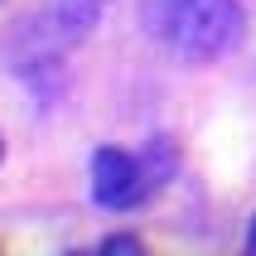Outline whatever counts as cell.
Returning a JSON list of instances; mask_svg holds the SVG:
<instances>
[{
    "label": "cell",
    "instance_id": "cell-1",
    "mask_svg": "<svg viewBox=\"0 0 256 256\" xmlns=\"http://www.w3.org/2000/svg\"><path fill=\"white\" fill-rule=\"evenodd\" d=\"M140 20L184 63H218L246 34V14L237 0H145Z\"/></svg>",
    "mask_w": 256,
    "mask_h": 256
},
{
    "label": "cell",
    "instance_id": "cell-2",
    "mask_svg": "<svg viewBox=\"0 0 256 256\" xmlns=\"http://www.w3.org/2000/svg\"><path fill=\"white\" fill-rule=\"evenodd\" d=\"M150 174H145V164L136 155H126V150H116V145H102L97 155H92V198L102 203V208H112V213H126V208H136V203L150 194Z\"/></svg>",
    "mask_w": 256,
    "mask_h": 256
},
{
    "label": "cell",
    "instance_id": "cell-3",
    "mask_svg": "<svg viewBox=\"0 0 256 256\" xmlns=\"http://www.w3.org/2000/svg\"><path fill=\"white\" fill-rule=\"evenodd\" d=\"M97 14H102L97 0H48L44 14L29 24V34H34L44 48H68V44H78V39L92 34Z\"/></svg>",
    "mask_w": 256,
    "mask_h": 256
},
{
    "label": "cell",
    "instance_id": "cell-4",
    "mask_svg": "<svg viewBox=\"0 0 256 256\" xmlns=\"http://www.w3.org/2000/svg\"><path fill=\"white\" fill-rule=\"evenodd\" d=\"M102 252H140V242H136V237H106Z\"/></svg>",
    "mask_w": 256,
    "mask_h": 256
},
{
    "label": "cell",
    "instance_id": "cell-5",
    "mask_svg": "<svg viewBox=\"0 0 256 256\" xmlns=\"http://www.w3.org/2000/svg\"><path fill=\"white\" fill-rule=\"evenodd\" d=\"M246 246L256 252V218H252V232H246Z\"/></svg>",
    "mask_w": 256,
    "mask_h": 256
},
{
    "label": "cell",
    "instance_id": "cell-6",
    "mask_svg": "<svg viewBox=\"0 0 256 256\" xmlns=\"http://www.w3.org/2000/svg\"><path fill=\"white\" fill-rule=\"evenodd\" d=\"M0 155H5V140H0Z\"/></svg>",
    "mask_w": 256,
    "mask_h": 256
}]
</instances>
